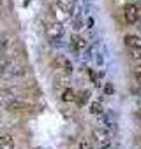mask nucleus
I'll use <instances>...</instances> for the list:
<instances>
[{
  "instance_id": "obj_1",
  "label": "nucleus",
  "mask_w": 141,
  "mask_h": 149,
  "mask_svg": "<svg viewBox=\"0 0 141 149\" xmlns=\"http://www.w3.org/2000/svg\"><path fill=\"white\" fill-rule=\"evenodd\" d=\"M139 16H141V9L136 4H127L123 7V19L127 25H136L139 21Z\"/></svg>"
},
{
  "instance_id": "obj_2",
  "label": "nucleus",
  "mask_w": 141,
  "mask_h": 149,
  "mask_svg": "<svg viewBox=\"0 0 141 149\" xmlns=\"http://www.w3.org/2000/svg\"><path fill=\"white\" fill-rule=\"evenodd\" d=\"M92 137H94V140H95L101 147H102V146H108V144H109V139H111L109 132L104 130V128H94Z\"/></svg>"
},
{
  "instance_id": "obj_3",
  "label": "nucleus",
  "mask_w": 141,
  "mask_h": 149,
  "mask_svg": "<svg viewBox=\"0 0 141 149\" xmlns=\"http://www.w3.org/2000/svg\"><path fill=\"white\" fill-rule=\"evenodd\" d=\"M53 63L56 65V68H60L65 74V76H70V74H73V63H70L65 56H56L53 60Z\"/></svg>"
},
{
  "instance_id": "obj_4",
  "label": "nucleus",
  "mask_w": 141,
  "mask_h": 149,
  "mask_svg": "<svg viewBox=\"0 0 141 149\" xmlns=\"http://www.w3.org/2000/svg\"><path fill=\"white\" fill-rule=\"evenodd\" d=\"M70 47H73L76 53H83L87 49V39L81 35H73L70 37Z\"/></svg>"
},
{
  "instance_id": "obj_5",
  "label": "nucleus",
  "mask_w": 141,
  "mask_h": 149,
  "mask_svg": "<svg viewBox=\"0 0 141 149\" xmlns=\"http://www.w3.org/2000/svg\"><path fill=\"white\" fill-rule=\"evenodd\" d=\"M25 74H27V68H25L23 65H16V63L11 61L7 72H6V76H7V77H23Z\"/></svg>"
},
{
  "instance_id": "obj_6",
  "label": "nucleus",
  "mask_w": 141,
  "mask_h": 149,
  "mask_svg": "<svg viewBox=\"0 0 141 149\" xmlns=\"http://www.w3.org/2000/svg\"><path fill=\"white\" fill-rule=\"evenodd\" d=\"M48 37L51 40H60L63 37V26L60 23H53L49 28H48Z\"/></svg>"
},
{
  "instance_id": "obj_7",
  "label": "nucleus",
  "mask_w": 141,
  "mask_h": 149,
  "mask_svg": "<svg viewBox=\"0 0 141 149\" xmlns=\"http://www.w3.org/2000/svg\"><path fill=\"white\" fill-rule=\"evenodd\" d=\"M123 44H125V47H129V49L139 47V46H141V39H139L137 35H134V33H127V35L123 37Z\"/></svg>"
},
{
  "instance_id": "obj_8",
  "label": "nucleus",
  "mask_w": 141,
  "mask_h": 149,
  "mask_svg": "<svg viewBox=\"0 0 141 149\" xmlns=\"http://www.w3.org/2000/svg\"><path fill=\"white\" fill-rule=\"evenodd\" d=\"M74 4L76 2H73V0H56V6L63 13H67V14H73L74 13Z\"/></svg>"
},
{
  "instance_id": "obj_9",
  "label": "nucleus",
  "mask_w": 141,
  "mask_h": 149,
  "mask_svg": "<svg viewBox=\"0 0 141 149\" xmlns=\"http://www.w3.org/2000/svg\"><path fill=\"white\" fill-rule=\"evenodd\" d=\"M74 100L78 102V105H80V107H83V105H85V104H88V100H90V91H88V90H87V91H81Z\"/></svg>"
},
{
  "instance_id": "obj_10",
  "label": "nucleus",
  "mask_w": 141,
  "mask_h": 149,
  "mask_svg": "<svg viewBox=\"0 0 141 149\" xmlns=\"http://www.w3.org/2000/svg\"><path fill=\"white\" fill-rule=\"evenodd\" d=\"M74 98H76V93L70 88H65L62 91V102H74Z\"/></svg>"
},
{
  "instance_id": "obj_11",
  "label": "nucleus",
  "mask_w": 141,
  "mask_h": 149,
  "mask_svg": "<svg viewBox=\"0 0 141 149\" xmlns=\"http://www.w3.org/2000/svg\"><path fill=\"white\" fill-rule=\"evenodd\" d=\"M90 112H92L94 116H101V114L104 112L102 104H101V102H92V105H90Z\"/></svg>"
},
{
  "instance_id": "obj_12",
  "label": "nucleus",
  "mask_w": 141,
  "mask_h": 149,
  "mask_svg": "<svg viewBox=\"0 0 141 149\" xmlns=\"http://www.w3.org/2000/svg\"><path fill=\"white\" fill-rule=\"evenodd\" d=\"M9 65H11V60H7V58H0V76H6V72H7Z\"/></svg>"
},
{
  "instance_id": "obj_13",
  "label": "nucleus",
  "mask_w": 141,
  "mask_h": 149,
  "mask_svg": "<svg viewBox=\"0 0 141 149\" xmlns=\"http://www.w3.org/2000/svg\"><path fill=\"white\" fill-rule=\"evenodd\" d=\"M129 51H130V58H132V60L141 61V46H139V47H132V49H129Z\"/></svg>"
},
{
  "instance_id": "obj_14",
  "label": "nucleus",
  "mask_w": 141,
  "mask_h": 149,
  "mask_svg": "<svg viewBox=\"0 0 141 149\" xmlns=\"http://www.w3.org/2000/svg\"><path fill=\"white\" fill-rule=\"evenodd\" d=\"M7 46H9L7 37H6V35H0V54H4V51L7 49Z\"/></svg>"
},
{
  "instance_id": "obj_15",
  "label": "nucleus",
  "mask_w": 141,
  "mask_h": 149,
  "mask_svg": "<svg viewBox=\"0 0 141 149\" xmlns=\"http://www.w3.org/2000/svg\"><path fill=\"white\" fill-rule=\"evenodd\" d=\"M78 147H80V149H92V142L87 140V139H81L80 144H78Z\"/></svg>"
},
{
  "instance_id": "obj_16",
  "label": "nucleus",
  "mask_w": 141,
  "mask_h": 149,
  "mask_svg": "<svg viewBox=\"0 0 141 149\" xmlns=\"http://www.w3.org/2000/svg\"><path fill=\"white\" fill-rule=\"evenodd\" d=\"M104 91H106V95H113V93H115V86H113L111 83H108V84L104 86Z\"/></svg>"
},
{
  "instance_id": "obj_17",
  "label": "nucleus",
  "mask_w": 141,
  "mask_h": 149,
  "mask_svg": "<svg viewBox=\"0 0 141 149\" xmlns=\"http://www.w3.org/2000/svg\"><path fill=\"white\" fill-rule=\"evenodd\" d=\"M134 79H136L137 84H141V68H137V70L134 72Z\"/></svg>"
},
{
  "instance_id": "obj_18",
  "label": "nucleus",
  "mask_w": 141,
  "mask_h": 149,
  "mask_svg": "<svg viewBox=\"0 0 141 149\" xmlns=\"http://www.w3.org/2000/svg\"><path fill=\"white\" fill-rule=\"evenodd\" d=\"M2 2H4V0H0V6H2Z\"/></svg>"
},
{
  "instance_id": "obj_19",
  "label": "nucleus",
  "mask_w": 141,
  "mask_h": 149,
  "mask_svg": "<svg viewBox=\"0 0 141 149\" xmlns=\"http://www.w3.org/2000/svg\"><path fill=\"white\" fill-rule=\"evenodd\" d=\"M139 68H141V61H139Z\"/></svg>"
}]
</instances>
